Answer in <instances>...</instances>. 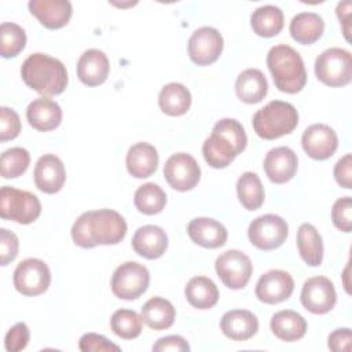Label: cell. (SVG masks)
Listing matches in <instances>:
<instances>
[{"label":"cell","mask_w":352,"mask_h":352,"mask_svg":"<svg viewBox=\"0 0 352 352\" xmlns=\"http://www.w3.org/2000/svg\"><path fill=\"white\" fill-rule=\"evenodd\" d=\"M126 235L124 217L113 209H98L82 213L72 227L73 242L84 249L98 245H117Z\"/></svg>","instance_id":"1"},{"label":"cell","mask_w":352,"mask_h":352,"mask_svg":"<svg viewBox=\"0 0 352 352\" xmlns=\"http://www.w3.org/2000/svg\"><path fill=\"white\" fill-rule=\"evenodd\" d=\"M246 144L248 136L242 124L234 118H221L204 142L202 154L209 166L223 169L246 148Z\"/></svg>","instance_id":"2"},{"label":"cell","mask_w":352,"mask_h":352,"mask_svg":"<svg viewBox=\"0 0 352 352\" xmlns=\"http://www.w3.org/2000/svg\"><path fill=\"white\" fill-rule=\"evenodd\" d=\"M22 80L28 87L43 96L60 95L69 82L65 65L47 54L34 52L21 66Z\"/></svg>","instance_id":"3"},{"label":"cell","mask_w":352,"mask_h":352,"mask_svg":"<svg viewBox=\"0 0 352 352\" xmlns=\"http://www.w3.org/2000/svg\"><path fill=\"white\" fill-rule=\"evenodd\" d=\"M267 66L275 87L286 94L300 92L307 82V72L300 54L286 44L274 45L267 55Z\"/></svg>","instance_id":"4"},{"label":"cell","mask_w":352,"mask_h":352,"mask_svg":"<svg viewBox=\"0 0 352 352\" xmlns=\"http://www.w3.org/2000/svg\"><path fill=\"white\" fill-rule=\"evenodd\" d=\"M252 124L257 136L274 140L294 131L298 124V113L289 102L271 100L256 111Z\"/></svg>","instance_id":"5"},{"label":"cell","mask_w":352,"mask_h":352,"mask_svg":"<svg viewBox=\"0 0 352 352\" xmlns=\"http://www.w3.org/2000/svg\"><path fill=\"white\" fill-rule=\"evenodd\" d=\"M41 204L38 198L25 190L4 186L0 190V216L19 224H30L38 219Z\"/></svg>","instance_id":"6"},{"label":"cell","mask_w":352,"mask_h":352,"mask_svg":"<svg viewBox=\"0 0 352 352\" xmlns=\"http://www.w3.org/2000/svg\"><path fill=\"white\" fill-rule=\"evenodd\" d=\"M315 74L329 87H344L352 80V55L344 48H329L315 60Z\"/></svg>","instance_id":"7"},{"label":"cell","mask_w":352,"mask_h":352,"mask_svg":"<svg viewBox=\"0 0 352 352\" xmlns=\"http://www.w3.org/2000/svg\"><path fill=\"white\" fill-rule=\"evenodd\" d=\"M150 272L136 261H126L116 268L111 276V292L121 300L139 298L148 287Z\"/></svg>","instance_id":"8"},{"label":"cell","mask_w":352,"mask_h":352,"mask_svg":"<svg viewBox=\"0 0 352 352\" xmlns=\"http://www.w3.org/2000/svg\"><path fill=\"white\" fill-rule=\"evenodd\" d=\"M289 234L287 223L278 214H263L256 217L248 228L252 245L260 250H274L283 245Z\"/></svg>","instance_id":"9"},{"label":"cell","mask_w":352,"mask_h":352,"mask_svg":"<svg viewBox=\"0 0 352 352\" xmlns=\"http://www.w3.org/2000/svg\"><path fill=\"white\" fill-rule=\"evenodd\" d=\"M214 268L220 280L228 289H243L253 272L250 258L241 250L230 249L223 252L214 263Z\"/></svg>","instance_id":"10"},{"label":"cell","mask_w":352,"mask_h":352,"mask_svg":"<svg viewBox=\"0 0 352 352\" xmlns=\"http://www.w3.org/2000/svg\"><path fill=\"white\" fill-rule=\"evenodd\" d=\"M14 286L23 296H38L48 290L51 271L40 258H26L14 271Z\"/></svg>","instance_id":"11"},{"label":"cell","mask_w":352,"mask_h":352,"mask_svg":"<svg viewBox=\"0 0 352 352\" xmlns=\"http://www.w3.org/2000/svg\"><path fill=\"white\" fill-rule=\"evenodd\" d=\"M164 176L173 190L190 191L201 179V168L192 155L177 153L166 160Z\"/></svg>","instance_id":"12"},{"label":"cell","mask_w":352,"mask_h":352,"mask_svg":"<svg viewBox=\"0 0 352 352\" xmlns=\"http://www.w3.org/2000/svg\"><path fill=\"white\" fill-rule=\"evenodd\" d=\"M224 41L220 32L210 26L197 29L187 43L190 59L198 66H206L219 59L223 52Z\"/></svg>","instance_id":"13"},{"label":"cell","mask_w":352,"mask_h":352,"mask_svg":"<svg viewBox=\"0 0 352 352\" xmlns=\"http://www.w3.org/2000/svg\"><path fill=\"white\" fill-rule=\"evenodd\" d=\"M300 300L302 307L311 314L323 315L334 308L337 293L330 279L326 276H312L304 282Z\"/></svg>","instance_id":"14"},{"label":"cell","mask_w":352,"mask_h":352,"mask_svg":"<svg viewBox=\"0 0 352 352\" xmlns=\"http://www.w3.org/2000/svg\"><path fill=\"white\" fill-rule=\"evenodd\" d=\"M301 144L308 157L323 161L336 153L338 147V138L336 131L329 125L314 124L304 131Z\"/></svg>","instance_id":"15"},{"label":"cell","mask_w":352,"mask_h":352,"mask_svg":"<svg viewBox=\"0 0 352 352\" xmlns=\"http://www.w3.org/2000/svg\"><path fill=\"white\" fill-rule=\"evenodd\" d=\"M294 290L292 275L282 270H271L260 276L256 285V297L265 304H279L287 300Z\"/></svg>","instance_id":"16"},{"label":"cell","mask_w":352,"mask_h":352,"mask_svg":"<svg viewBox=\"0 0 352 352\" xmlns=\"http://www.w3.org/2000/svg\"><path fill=\"white\" fill-rule=\"evenodd\" d=\"M263 166L272 183L282 184L294 177L298 168V158L290 147L279 146L267 153Z\"/></svg>","instance_id":"17"},{"label":"cell","mask_w":352,"mask_h":352,"mask_svg":"<svg viewBox=\"0 0 352 352\" xmlns=\"http://www.w3.org/2000/svg\"><path fill=\"white\" fill-rule=\"evenodd\" d=\"M34 184L45 194H55L62 190L66 180L65 165L55 154H44L34 166Z\"/></svg>","instance_id":"18"},{"label":"cell","mask_w":352,"mask_h":352,"mask_svg":"<svg viewBox=\"0 0 352 352\" xmlns=\"http://www.w3.org/2000/svg\"><path fill=\"white\" fill-rule=\"evenodd\" d=\"M29 10L47 29H60L72 18L73 7L67 0H30Z\"/></svg>","instance_id":"19"},{"label":"cell","mask_w":352,"mask_h":352,"mask_svg":"<svg viewBox=\"0 0 352 352\" xmlns=\"http://www.w3.org/2000/svg\"><path fill=\"white\" fill-rule=\"evenodd\" d=\"M190 239L206 249H217L227 241V228L217 220L209 217H197L187 226Z\"/></svg>","instance_id":"20"},{"label":"cell","mask_w":352,"mask_h":352,"mask_svg":"<svg viewBox=\"0 0 352 352\" xmlns=\"http://www.w3.org/2000/svg\"><path fill=\"white\" fill-rule=\"evenodd\" d=\"M132 248L139 256L147 260H154L165 253L168 248V236L158 226H142L132 236Z\"/></svg>","instance_id":"21"},{"label":"cell","mask_w":352,"mask_h":352,"mask_svg":"<svg viewBox=\"0 0 352 352\" xmlns=\"http://www.w3.org/2000/svg\"><path fill=\"white\" fill-rule=\"evenodd\" d=\"M110 65L106 54L100 50H87L77 62V76L88 87L103 84L109 76Z\"/></svg>","instance_id":"22"},{"label":"cell","mask_w":352,"mask_h":352,"mask_svg":"<svg viewBox=\"0 0 352 352\" xmlns=\"http://www.w3.org/2000/svg\"><path fill=\"white\" fill-rule=\"evenodd\" d=\"M223 334L234 341H246L258 330L257 316L246 309H231L220 320Z\"/></svg>","instance_id":"23"},{"label":"cell","mask_w":352,"mask_h":352,"mask_svg":"<svg viewBox=\"0 0 352 352\" xmlns=\"http://www.w3.org/2000/svg\"><path fill=\"white\" fill-rule=\"evenodd\" d=\"M26 118L34 129L48 132L59 126L62 121V109L52 99L45 96L37 98L29 103L26 109Z\"/></svg>","instance_id":"24"},{"label":"cell","mask_w":352,"mask_h":352,"mask_svg":"<svg viewBox=\"0 0 352 352\" xmlns=\"http://www.w3.org/2000/svg\"><path fill=\"white\" fill-rule=\"evenodd\" d=\"M125 164L131 176L136 179H146L157 170L158 153L150 143L139 142L129 147Z\"/></svg>","instance_id":"25"},{"label":"cell","mask_w":352,"mask_h":352,"mask_svg":"<svg viewBox=\"0 0 352 352\" xmlns=\"http://www.w3.org/2000/svg\"><path fill=\"white\" fill-rule=\"evenodd\" d=\"M268 92L265 76L258 69H246L241 72L235 81V94L238 99L248 104L260 103Z\"/></svg>","instance_id":"26"},{"label":"cell","mask_w":352,"mask_h":352,"mask_svg":"<svg viewBox=\"0 0 352 352\" xmlns=\"http://www.w3.org/2000/svg\"><path fill=\"white\" fill-rule=\"evenodd\" d=\"M271 330L282 341L292 342L302 338L307 333L305 319L296 311L283 309L272 315Z\"/></svg>","instance_id":"27"},{"label":"cell","mask_w":352,"mask_h":352,"mask_svg":"<svg viewBox=\"0 0 352 352\" xmlns=\"http://www.w3.org/2000/svg\"><path fill=\"white\" fill-rule=\"evenodd\" d=\"M289 30L293 40L300 44L309 45L322 37L324 32V22L316 12H300L292 19Z\"/></svg>","instance_id":"28"},{"label":"cell","mask_w":352,"mask_h":352,"mask_svg":"<svg viewBox=\"0 0 352 352\" xmlns=\"http://www.w3.org/2000/svg\"><path fill=\"white\" fill-rule=\"evenodd\" d=\"M184 296L194 308L210 309L219 301V289L212 279L206 276H194L187 282Z\"/></svg>","instance_id":"29"},{"label":"cell","mask_w":352,"mask_h":352,"mask_svg":"<svg viewBox=\"0 0 352 352\" xmlns=\"http://www.w3.org/2000/svg\"><path fill=\"white\" fill-rule=\"evenodd\" d=\"M160 109L172 117L183 116L191 106V94L180 82H169L162 87L158 95Z\"/></svg>","instance_id":"30"},{"label":"cell","mask_w":352,"mask_h":352,"mask_svg":"<svg viewBox=\"0 0 352 352\" xmlns=\"http://www.w3.org/2000/svg\"><path fill=\"white\" fill-rule=\"evenodd\" d=\"M140 316L150 329L165 330L173 324L176 311L170 301L162 297H153L142 307Z\"/></svg>","instance_id":"31"},{"label":"cell","mask_w":352,"mask_h":352,"mask_svg":"<svg viewBox=\"0 0 352 352\" xmlns=\"http://www.w3.org/2000/svg\"><path fill=\"white\" fill-rule=\"evenodd\" d=\"M297 248L301 258L311 267H318L323 260V242L318 230L304 223L297 231Z\"/></svg>","instance_id":"32"},{"label":"cell","mask_w":352,"mask_h":352,"mask_svg":"<svg viewBox=\"0 0 352 352\" xmlns=\"http://www.w3.org/2000/svg\"><path fill=\"white\" fill-rule=\"evenodd\" d=\"M250 26L260 37H274L283 29V12L276 6H261L253 11Z\"/></svg>","instance_id":"33"},{"label":"cell","mask_w":352,"mask_h":352,"mask_svg":"<svg viewBox=\"0 0 352 352\" xmlns=\"http://www.w3.org/2000/svg\"><path fill=\"white\" fill-rule=\"evenodd\" d=\"M236 194L241 205L248 210L258 209L264 202V187L254 172H245L236 182Z\"/></svg>","instance_id":"34"},{"label":"cell","mask_w":352,"mask_h":352,"mask_svg":"<svg viewBox=\"0 0 352 352\" xmlns=\"http://www.w3.org/2000/svg\"><path fill=\"white\" fill-rule=\"evenodd\" d=\"M133 204L143 214H157L162 212L166 205V194L158 184L146 183L135 191Z\"/></svg>","instance_id":"35"},{"label":"cell","mask_w":352,"mask_h":352,"mask_svg":"<svg viewBox=\"0 0 352 352\" xmlns=\"http://www.w3.org/2000/svg\"><path fill=\"white\" fill-rule=\"evenodd\" d=\"M143 319L132 309H118L111 315L110 327L113 333L124 340H133L142 333Z\"/></svg>","instance_id":"36"},{"label":"cell","mask_w":352,"mask_h":352,"mask_svg":"<svg viewBox=\"0 0 352 352\" xmlns=\"http://www.w3.org/2000/svg\"><path fill=\"white\" fill-rule=\"evenodd\" d=\"M26 44L25 30L14 22H3L0 26V54L3 58H15Z\"/></svg>","instance_id":"37"},{"label":"cell","mask_w":352,"mask_h":352,"mask_svg":"<svg viewBox=\"0 0 352 352\" xmlns=\"http://www.w3.org/2000/svg\"><path fill=\"white\" fill-rule=\"evenodd\" d=\"M30 154L23 147H11L1 154L0 169L4 179H15L23 175L29 166Z\"/></svg>","instance_id":"38"},{"label":"cell","mask_w":352,"mask_h":352,"mask_svg":"<svg viewBox=\"0 0 352 352\" xmlns=\"http://www.w3.org/2000/svg\"><path fill=\"white\" fill-rule=\"evenodd\" d=\"M331 221L342 232L352 230V199L351 197L338 198L331 208Z\"/></svg>","instance_id":"39"},{"label":"cell","mask_w":352,"mask_h":352,"mask_svg":"<svg viewBox=\"0 0 352 352\" xmlns=\"http://www.w3.org/2000/svg\"><path fill=\"white\" fill-rule=\"evenodd\" d=\"M21 132V120L15 110L0 107V140L7 142L15 139Z\"/></svg>","instance_id":"40"},{"label":"cell","mask_w":352,"mask_h":352,"mask_svg":"<svg viewBox=\"0 0 352 352\" xmlns=\"http://www.w3.org/2000/svg\"><path fill=\"white\" fill-rule=\"evenodd\" d=\"M30 338V331L26 323L19 322L14 324L6 334L4 346L8 352H18L26 348Z\"/></svg>","instance_id":"41"},{"label":"cell","mask_w":352,"mask_h":352,"mask_svg":"<svg viewBox=\"0 0 352 352\" xmlns=\"http://www.w3.org/2000/svg\"><path fill=\"white\" fill-rule=\"evenodd\" d=\"M18 249H19V241L18 236L7 230L1 228L0 230V264L7 265L11 261L15 260L18 256Z\"/></svg>","instance_id":"42"},{"label":"cell","mask_w":352,"mask_h":352,"mask_svg":"<svg viewBox=\"0 0 352 352\" xmlns=\"http://www.w3.org/2000/svg\"><path fill=\"white\" fill-rule=\"evenodd\" d=\"M78 348L82 352H107V351H120L121 348L110 342L106 337L96 333H87L80 338Z\"/></svg>","instance_id":"43"},{"label":"cell","mask_w":352,"mask_h":352,"mask_svg":"<svg viewBox=\"0 0 352 352\" xmlns=\"http://www.w3.org/2000/svg\"><path fill=\"white\" fill-rule=\"evenodd\" d=\"M334 179L344 188H352V155L345 154L334 165Z\"/></svg>","instance_id":"44"},{"label":"cell","mask_w":352,"mask_h":352,"mask_svg":"<svg viewBox=\"0 0 352 352\" xmlns=\"http://www.w3.org/2000/svg\"><path fill=\"white\" fill-rule=\"evenodd\" d=\"M351 338H352V333L349 327L336 329L327 338V346L334 352H349Z\"/></svg>","instance_id":"45"},{"label":"cell","mask_w":352,"mask_h":352,"mask_svg":"<svg viewBox=\"0 0 352 352\" xmlns=\"http://www.w3.org/2000/svg\"><path fill=\"white\" fill-rule=\"evenodd\" d=\"M153 351L155 352H166V351H175V352H186L190 351L188 342L182 336H166L160 338L154 345Z\"/></svg>","instance_id":"46"},{"label":"cell","mask_w":352,"mask_h":352,"mask_svg":"<svg viewBox=\"0 0 352 352\" xmlns=\"http://www.w3.org/2000/svg\"><path fill=\"white\" fill-rule=\"evenodd\" d=\"M351 1H342L337 4V16L340 19V23L342 25V30H344V36L346 38V41H349V16H351Z\"/></svg>","instance_id":"47"}]
</instances>
